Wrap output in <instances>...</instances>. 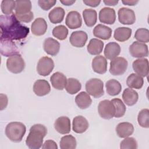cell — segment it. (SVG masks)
<instances>
[{"label": "cell", "instance_id": "6da1fadb", "mask_svg": "<svg viewBox=\"0 0 149 149\" xmlns=\"http://www.w3.org/2000/svg\"><path fill=\"white\" fill-rule=\"evenodd\" d=\"M29 31V28L18 20L15 13L0 16L1 38L20 40L25 38Z\"/></svg>", "mask_w": 149, "mask_h": 149}, {"label": "cell", "instance_id": "7a4b0ae2", "mask_svg": "<svg viewBox=\"0 0 149 149\" xmlns=\"http://www.w3.org/2000/svg\"><path fill=\"white\" fill-rule=\"evenodd\" d=\"M47 134V127L42 124H35L30 129L26 140L27 146L31 149H38L43 144V139Z\"/></svg>", "mask_w": 149, "mask_h": 149}, {"label": "cell", "instance_id": "3957f363", "mask_svg": "<svg viewBox=\"0 0 149 149\" xmlns=\"http://www.w3.org/2000/svg\"><path fill=\"white\" fill-rule=\"evenodd\" d=\"M26 132V126L20 122L9 123L5 127V134L12 141L19 143L22 141Z\"/></svg>", "mask_w": 149, "mask_h": 149}, {"label": "cell", "instance_id": "277c9868", "mask_svg": "<svg viewBox=\"0 0 149 149\" xmlns=\"http://www.w3.org/2000/svg\"><path fill=\"white\" fill-rule=\"evenodd\" d=\"M85 88L89 95L95 98L101 97L104 94V83L100 79L92 78L88 80L86 83Z\"/></svg>", "mask_w": 149, "mask_h": 149}, {"label": "cell", "instance_id": "5b68a950", "mask_svg": "<svg viewBox=\"0 0 149 149\" xmlns=\"http://www.w3.org/2000/svg\"><path fill=\"white\" fill-rule=\"evenodd\" d=\"M6 67L8 70L13 73H21L25 68V62L20 54L9 57L6 61Z\"/></svg>", "mask_w": 149, "mask_h": 149}, {"label": "cell", "instance_id": "8992f818", "mask_svg": "<svg viewBox=\"0 0 149 149\" xmlns=\"http://www.w3.org/2000/svg\"><path fill=\"white\" fill-rule=\"evenodd\" d=\"M128 66L127 61L123 57L118 56L111 60L110 62L109 72L114 76L123 74Z\"/></svg>", "mask_w": 149, "mask_h": 149}, {"label": "cell", "instance_id": "52a82bcc", "mask_svg": "<svg viewBox=\"0 0 149 149\" xmlns=\"http://www.w3.org/2000/svg\"><path fill=\"white\" fill-rule=\"evenodd\" d=\"M99 115L104 119H111L114 117L115 107L113 103L108 100H104L100 102L98 105Z\"/></svg>", "mask_w": 149, "mask_h": 149}, {"label": "cell", "instance_id": "ba28073f", "mask_svg": "<svg viewBox=\"0 0 149 149\" xmlns=\"http://www.w3.org/2000/svg\"><path fill=\"white\" fill-rule=\"evenodd\" d=\"M54 68V61L48 56L41 58L37 65V73L42 76L49 75Z\"/></svg>", "mask_w": 149, "mask_h": 149}, {"label": "cell", "instance_id": "9c48e42d", "mask_svg": "<svg viewBox=\"0 0 149 149\" xmlns=\"http://www.w3.org/2000/svg\"><path fill=\"white\" fill-rule=\"evenodd\" d=\"M0 43V52L2 55L6 57H10L19 54L17 47L12 40L1 38Z\"/></svg>", "mask_w": 149, "mask_h": 149}, {"label": "cell", "instance_id": "30bf717a", "mask_svg": "<svg viewBox=\"0 0 149 149\" xmlns=\"http://www.w3.org/2000/svg\"><path fill=\"white\" fill-rule=\"evenodd\" d=\"M130 55L134 58H142L148 55V46L143 42L134 41L129 48Z\"/></svg>", "mask_w": 149, "mask_h": 149}, {"label": "cell", "instance_id": "8fae6325", "mask_svg": "<svg viewBox=\"0 0 149 149\" xmlns=\"http://www.w3.org/2000/svg\"><path fill=\"white\" fill-rule=\"evenodd\" d=\"M119 22L126 25L133 24L136 21V15L134 12L128 8H120L118 12Z\"/></svg>", "mask_w": 149, "mask_h": 149}, {"label": "cell", "instance_id": "7c38bea8", "mask_svg": "<svg viewBox=\"0 0 149 149\" xmlns=\"http://www.w3.org/2000/svg\"><path fill=\"white\" fill-rule=\"evenodd\" d=\"M87 39V34L84 31L79 30L72 33L69 37V41L73 46L77 48H81L86 45Z\"/></svg>", "mask_w": 149, "mask_h": 149}, {"label": "cell", "instance_id": "4fadbf2b", "mask_svg": "<svg viewBox=\"0 0 149 149\" xmlns=\"http://www.w3.org/2000/svg\"><path fill=\"white\" fill-rule=\"evenodd\" d=\"M99 20L101 23L112 24L116 20V13L114 9L104 7L99 12Z\"/></svg>", "mask_w": 149, "mask_h": 149}, {"label": "cell", "instance_id": "5bb4252c", "mask_svg": "<svg viewBox=\"0 0 149 149\" xmlns=\"http://www.w3.org/2000/svg\"><path fill=\"white\" fill-rule=\"evenodd\" d=\"M65 23L70 29L80 27L82 24V19L80 14L76 10L69 12L66 17Z\"/></svg>", "mask_w": 149, "mask_h": 149}, {"label": "cell", "instance_id": "9a60e30c", "mask_svg": "<svg viewBox=\"0 0 149 149\" xmlns=\"http://www.w3.org/2000/svg\"><path fill=\"white\" fill-rule=\"evenodd\" d=\"M132 67L135 73L141 77H147L148 74V61L146 58H138L134 61Z\"/></svg>", "mask_w": 149, "mask_h": 149}, {"label": "cell", "instance_id": "2e32d148", "mask_svg": "<svg viewBox=\"0 0 149 149\" xmlns=\"http://www.w3.org/2000/svg\"><path fill=\"white\" fill-rule=\"evenodd\" d=\"M54 128L60 134H68L71 129L70 119L64 116L59 117L54 122Z\"/></svg>", "mask_w": 149, "mask_h": 149}, {"label": "cell", "instance_id": "e0dca14e", "mask_svg": "<svg viewBox=\"0 0 149 149\" xmlns=\"http://www.w3.org/2000/svg\"><path fill=\"white\" fill-rule=\"evenodd\" d=\"M108 62L102 55L95 56L92 61L91 66L93 71L98 74H104L107 70Z\"/></svg>", "mask_w": 149, "mask_h": 149}, {"label": "cell", "instance_id": "ac0fdd59", "mask_svg": "<svg viewBox=\"0 0 149 149\" xmlns=\"http://www.w3.org/2000/svg\"><path fill=\"white\" fill-rule=\"evenodd\" d=\"M43 48L47 54L51 56H55L59 51L60 44L55 39L48 37L45 39L43 42Z\"/></svg>", "mask_w": 149, "mask_h": 149}, {"label": "cell", "instance_id": "d6986e66", "mask_svg": "<svg viewBox=\"0 0 149 149\" xmlns=\"http://www.w3.org/2000/svg\"><path fill=\"white\" fill-rule=\"evenodd\" d=\"M47 23L42 17H38L34 20L31 25V31L36 36L44 35L47 30Z\"/></svg>", "mask_w": 149, "mask_h": 149}, {"label": "cell", "instance_id": "ffe728a7", "mask_svg": "<svg viewBox=\"0 0 149 149\" xmlns=\"http://www.w3.org/2000/svg\"><path fill=\"white\" fill-rule=\"evenodd\" d=\"M33 88L35 94L40 97L48 94L51 91V86L48 81L43 79L36 80L34 83Z\"/></svg>", "mask_w": 149, "mask_h": 149}, {"label": "cell", "instance_id": "44dd1931", "mask_svg": "<svg viewBox=\"0 0 149 149\" xmlns=\"http://www.w3.org/2000/svg\"><path fill=\"white\" fill-rule=\"evenodd\" d=\"M89 124L86 118L81 115L75 116L72 122V129L76 133H83L88 128Z\"/></svg>", "mask_w": 149, "mask_h": 149}, {"label": "cell", "instance_id": "7402d4cb", "mask_svg": "<svg viewBox=\"0 0 149 149\" xmlns=\"http://www.w3.org/2000/svg\"><path fill=\"white\" fill-rule=\"evenodd\" d=\"M67 80L66 76L59 72H55L50 77L52 87L58 90H62L65 87Z\"/></svg>", "mask_w": 149, "mask_h": 149}, {"label": "cell", "instance_id": "603a6c76", "mask_svg": "<svg viewBox=\"0 0 149 149\" xmlns=\"http://www.w3.org/2000/svg\"><path fill=\"white\" fill-rule=\"evenodd\" d=\"M134 126L129 122H123L118 124L116 127L117 135L120 138H125L132 135L134 132Z\"/></svg>", "mask_w": 149, "mask_h": 149}, {"label": "cell", "instance_id": "cb8c5ba5", "mask_svg": "<svg viewBox=\"0 0 149 149\" xmlns=\"http://www.w3.org/2000/svg\"><path fill=\"white\" fill-rule=\"evenodd\" d=\"M121 48L120 45L115 42H110L108 43L104 49V56L105 58L112 60L120 54Z\"/></svg>", "mask_w": 149, "mask_h": 149}, {"label": "cell", "instance_id": "d4e9b609", "mask_svg": "<svg viewBox=\"0 0 149 149\" xmlns=\"http://www.w3.org/2000/svg\"><path fill=\"white\" fill-rule=\"evenodd\" d=\"M112 29L102 24L97 25L93 29V35L97 38L104 40H109L112 35Z\"/></svg>", "mask_w": 149, "mask_h": 149}, {"label": "cell", "instance_id": "484cf974", "mask_svg": "<svg viewBox=\"0 0 149 149\" xmlns=\"http://www.w3.org/2000/svg\"><path fill=\"white\" fill-rule=\"evenodd\" d=\"M122 99L127 105L132 106L137 102L139 94L134 90L131 88H126L122 93Z\"/></svg>", "mask_w": 149, "mask_h": 149}, {"label": "cell", "instance_id": "4316f807", "mask_svg": "<svg viewBox=\"0 0 149 149\" xmlns=\"http://www.w3.org/2000/svg\"><path fill=\"white\" fill-rule=\"evenodd\" d=\"M15 12L17 16H22L31 12V2L30 1H15Z\"/></svg>", "mask_w": 149, "mask_h": 149}, {"label": "cell", "instance_id": "83f0119b", "mask_svg": "<svg viewBox=\"0 0 149 149\" xmlns=\"http://www.w3.org/2000/svg\"><path fill=\"white\" fill-rule=\"evenodd\" d=\"M104 42L98 38H92L90 40L87 47L88 52L93 55H98L102 51L104 48Z\"/></svg>", "mask_w": 149, "mask_h": 149}, {"label": "cell", "instance_id": "f1b7e54d", "mask_svg": "<svg viewBox=\"0 0 149 149\" xmlns=\"http://www.w3.org/2000/svg\"><path fill=\"white\" fill-rule=\"evenodd\" d=\"M75 102L79 108L84 109L88 108L91 105L92 100L87 93L81 91L76 96Z\"/></svg>", "mask_w": 149, "mask_h": 149}, {"label": "cell", "instance_id": "f546056e", "mask_svg": "<svg viewBox=\"0 0 149 149\" xmlns=\"http://www.w3.org/2000/svg\"><path fill=\"white\" fill-rule=\"evenodd\" d=\"M132 33V30L130 28L126 27H119L116 28L113 33L115 40L119 42H124L128 40Z\"/></svg>", "mask_w": 149, "mask_h": 149}, {"label": "cell", "instance_id": "4dcf8cb0", "mask_svg": "<svg viewBox=\"0 0 149 149\" xmlns=\"http://www.w3.org/2000/svg\"><path fill=\"white\" fill-rule=\"evenodd\" d=\"M65 14V10L62 8L58 6L54 8L49 12L48 14V18L52 23L57 24L61 23L63 21Z\"/></svg>", "mask_w": 149, "mask_h": 149}, {"label": "cell", "instance_id": "1f68e13d", "mask_svg": "<svg viewBox=\"0 0 149 149\" xmlns=\"http://www.w3.org/2000/svg\"><path fill=\"white\" fill-rule=\"evenodd\" d=\"M126 84L129 88L140 89L143 86L144 79L136 73H131L127 78Z\"/></svg>", "mask_w": 149, "mask_h": 149}, {"label": "cell", "instance_id": "d6a6232c", "mask_svg": "<svg viewBox=\"0 0 149 149\" xmlns=\"http://www.w3.org/2000/svg\"><path fill=\"white\" fill-rule=\"evenodd\" d=\"M83 17L84 23L88 27L94 26L97 20V13L96 10L93 9H85L83 11Z\"/></svg>", "mask_w": 149, "mask_h": 149}, {"label": "cell", "instance_id": "836d02e7", "mask_svg": "<svg viewBox=\"0 0 149 149\" xmlns=\"http://www.w3.org/2000/svg\"><path fill=\"white\" fill-rule=\"evenodd\" d=\"M105 87L107 93L111 96L118 95L122 90L121 84L115 79H110L106 82Z\"/></svg>", "mask_w": 149, "mask_h": 149}, {"label": "cell", "instance_id": "e575fe53", "mask_svg": "<svg viewBox=\"0 0 149 149\" xmlns=\"http://www.w3.org/2000/svg\"><path fill=\"white\" fill-rule=\"evenodd\" d=\"M65 88L69 94L73 95L78 93L81 90V84L77 79L70 77L68 79Z\"/></svg>", "mask_w": 149, "mask_h": 149}, {"label": "cell", "instance_id": "d590c367", "mask_svg": "<svg viewBox=\"0 0 149 149\" xmlns=\"http://www.w3.org/2000/svg\"><path fill=\"white\" fill-rule=\"evenodd\" d=\"M60 148L61 149H74L77 146L75 137L72 135H65L60 140Z\"/></svg>", "mask_w": 149, "mask_h": 149}, {"label": "cell", "instance_id": "8d00e7d4", "mask_svg": "<svg viewBox=\"0 0 149 149\" xmlns=\"http://www.w3.org/2000/svg\"><path fill=\"white\" fill-rule=\"evenodd\" d=\"M115 107L114 117L119 118L122 117L126 112V108L123 101L119 98H113L111 101Z\"/></svg>", "mask_w": 149, "mask_h": 149}, {"label": "cell", "instance_id": "74e56055", "mask_svg": "<svg viewBox=\"0 0 149 149\" xmlns=\"http://www.w3.org/2000/svg\"><path fill=\"white\" fill-rule=\"evenodd\" d=\"M137 122L139 125L144 128L149 127V110L147 108L141 109L138 113Z\"/></svg>", "mask_w": 149, "mask_h": 149}, {"label": "cell", "instance_id": "f35d334b", "mask_svg": "<svg viewBox=\"0 0 149 149\" xmlns=\"http://www.w3.org/2000/svg\"><path fill=\"white\" fill-rule=\"evenodd\" d=\"M68 29L64 25H59L52 30V35L59 40H64L68 35Z\"/></svg>", "mask_w": 149, "mask_h": 149}, {"label": "cell", "instance_id": "ab89813d", "mask_svg": "<svg viewBox=\"0 0 149 149\" xmlns=\"http://www.w3.org/2000/svg\"><path fill=\"white\" fill-rule=\"evenodd\" d=\"M16 2L12 0H3L1 2V8L2 12L5 15H9L13 13V10L15 9Z\"/></svg>", "mask_w": 149, "mask_h": 149}, {"label": "cell", "instance_id": "60d3db41", "mask_svg": "<svg viewBox=\"0 0 149 149\" xmlns=\"http://www.w3.org/2000/svg\"><path fill=\"white\" fill-rule=\"evenodd\" d=\"M134 38L137 41L147 43L149 41V30L146 28L138 29L134 34Z\"/></svg>", "mask_w": 149, "mask_h": 149}, {"label": "cell", "instance_id": "b9f144b4", "mask_svg": "<svg viewBox=\"0 0 149 149\" xmlns=\"http://www.w3.org/2000/svg\"><path fill=\"white\" fill-rule=\"evenodd\" d=\"M120 148L121 149H137V141L133 137H125V139L120 142Z\"/></svg>", "mask_w": 149, "mask_h": 149}, {"label": "cell", "instance_id": "7bdbcfd3", "mask_svg": "<svg viewBox=\"0 0 149 149\" xmlns=\"http://www.w3.org/2000/svg\"><path fill=\"white\" fill-rule=\"evenodd\" d=\"M56 3V0H38V3L40 8L44 10H48Z\"/></svg>", "mask_w": 149, "mask_h": 149}, {"label": "cell", "instance_id": "ee69618b", "mask_svg": "<svg viewBox=\"0 0 149 149\" xmlns=\"http://www.w3.org/2000/svg\"><path fill=\"white\" fill-rule=\"evenodd\" d=\"M15 16L19 21H20V22H24V23H29L34 18V14L33 12H31L29 14L25 15L17 16L15 15Z\"/></svg>", "mask_w": 149, "mask_h": 149}, {"label": "cell", "instance_id": "f6af8a7d", "mask_svg": "<svg viewBox=\"0 0 149 149\" xmlns=\"http://www.w3.org/2000/svg\"><path fill=\"white\" fill-rule=\"evenodd\" d=\"M57 144L52 140H47L42 144V148L43 149H58Z\"/></svg>", "mask_w": 149, "mask_h": 149}, {"label": "cell", "instance_id": "bcb514c9", "mask_svg": "<svg viewBox=\"0 0 149 149\" xmlns=\"http://www.w3.org/2000/svg\"><path fill=\"white\" fill-rule=\"evenodd\" d=\"M0 96H1V108H0V109H1V111H2V110L6 108V107L8 105V97H7L6 95H5V94H1Z\"/></svg>", "mask_w": 149, "mask_h": 149}, {"label": "cell", "instance_id": "7dc6e473", "mask_svg": "<svg viewBox=\"0 0 149 149\" xmlns=\"http://www.w3.org/2000/svg\"><path fill=\"white\" fill-rule=\"evenodd\" d=\"M83 3L86 4L87 6H91V7H97L98 6L100 3H101V1H93V0H83Z\"/></svg>", "mask_w": 149, "mask_h": 149}, {"label": "cell", "instance_id": "c3c4849f", "mask_svg": "<svg viewBox=\"0 0 149 149\" xmlns=\"http://www.w3.org/2000/svg\"><path fill=\"white\" fill-rule=\"evenodd\" d=\"M122 2L126 5H129V6H134L136 5L138 2L139 1H133V0H123Z\"/></svg>", "mask_w": 149, "mask_h": 149}, {"label": "cell", "instance_id": "681fc988", "mask_svg": "<svg viewBox=\"0 0 149 149\" xmlns=\"http://www.w3.org/2000/svg\"><path fill=\"white\" fill-rule=\"evenodd\" d=\"M118 0H115V1H111V0H104L103 1V2L106 5L108 6H115L118 3Z\"/></svg>", "mask_w": 149, "mask_h": 149}, {"label": "cell", "instance_id": "f907efd6", "mask_svg": "<svg viewBox=\"0 0 149 149\" xmlns=\"http://www.w3.org/2000/svg\"><path fill=\"white\" fill-rule=\"evenodd\" d=\"M76 2L75 0H60V2L66 6H70L73 5Z\"/></svg>", "mask_w": 149, "mask_h": 149}]
</instances>
